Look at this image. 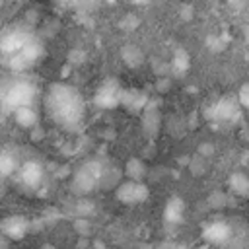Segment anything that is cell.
Instances as JSON below:
<instances>
[{
	"label": "cell",
	"mask_w": 249,
	"mask_h": 249,
	"mask_svg": "<svg viewBox=\"0 0 249 249\" xmlns=\"http://www.w3.org/2000/svg\"><path fill=\"white\" fill-rule=\"evenodd\" d=\"M237 103H239V107H247L249 105V86L247 84H243L241 88H239V93H237Z\"/></svg>",
	"instance_id": "21"
},
{
	"label": "cell",
	"mask_w": 249,
	"mask_h": 249,
	"mask_svg": "<svg viewBox=\"0 0 249 249\" xmlns=\"http://www.w3.org/2000/svg\"><path fill=\"white\" fill-rule=\"evenodd\" d=\"M228 185H230L231 193L237 195V196H247L249 195V179H247L245 171H233L228 179Z\"/></svg>",
	"instance_id": "16"
},
{
	"label": "cell",
	"mask_w": 249,
	"mask_h": 249,
	"mask_svg": "<svg viewBox=\"0 0 249 249\" xmlns=\"http://www.w3.org/2000/svg\"><path fill=\"white\" fill-rule=\"evenodd\" d=\"M41 249H54V247H53V245H51V243H47V245H43V247H41Z\"/></svg>",
	"instance_id": "24"
},
{
	"label": "cell",
	"mask_w": 249,
	"mask_h": 249,
	"mask_svg": "<svg viewBox=\"0 0 249 249\" xmlns=\"http://www.w3.org/2000/svg\"><path fill=\"white\" fill-rule=\"evenodd\" d=\"M148 101H150V99H148V95H146L144 91H138V89H123L121 103H123L126 109L134 111V113H140V111L146 107Z\"/></svg>",
	"instance_id": "13"
},
{
	"label": "cell",
	"mask_w": 249,
	"mask_h": 249,
	"mask_svg": "<svg viewBox=\"0 0 249 249\" xmlns=\"http://www.w3.org/2000/svg\"><path fill=\"white\" fill-rule=\"evenodd\" d=\"M117 198L123 202V204H140L148 198L150 191L144 183H136V181H123L117 185V191H115Z\"/></svg>",
	"instance_id": "7"
},
{
	"label": "cell",
	"mask_w": 249,
	"mask_h": 249,
	"mask_svg": "<svg viewBox=\"0 0 249 249\" xmlns=\"http://www.w3.org/2000/svg\"><path fill=\"white\" fill-rule=\"evenodd\" d=\"M45 107L51 115V119L66 128V130H78L84 123L86 115V103L82 93L68 86V84H53L45 95Z\"/></svg>",
	"instance_id": "1"
},
{
	"label": "cell",
	"mask_w": 249,
	"mask_h": 249,
	"mask_svg": "<svg viewBox=\"0 0 249 249\" xmlns=\"http://www.w3.org/2000/svg\"><path fill=\"white\" fill-rule=\"evenodd\" d=\"M123 56L126 58V62H128L130 66H134V64H138V62L142 60V53H140L136 47H132V45H126V47L123 49Z\"/></svg>",
	"instance_id": "20"
},
{
	"label": "cell",
	"mask_w": 249,
	"mask_h": 249,
	"mask_svg": "<svg viewBox=\"0 0 249 249\" xmlns=\"http://www.w3.org/2000/svg\"><path fill=\"white\" fill-rule=\"evenodd\" d=\"M185 216V200L181 196H171L163 208V218L169 224H179L183 222Z\"/></svg>",
	"instance_id": "14"
},
{
	"label": "cell",
	"mask_w": 249,
	"mask_h": 249,
	"mask_svg": "<svg viewBox=\"0 0 249 249\" xmlns=\"http://www.w3.org/2000/svg\"><path fill=\"white\" fill-rule=\"evenodd\" d=\"M239 111H241V107H239V103H237L235 97H222L214 105H210L204 111V115L210 121L224 123V121H235L237 115H239Z\"/></svg>",
	"instance_id": "5"
},
{
	"label": "cell",
	"mask_w": 249,
	"mask_h": 249,
	"mask_svg": "<svg viewBox=\"0 0 249 249\" xmlns=\"http://www.w3.org/2000/svg\"><path fill=\"white\" fill-rule=\"evenodd\" d=\"M76 230H78L82 235H86V233L89 231V222H86L84 218H78V220H76Z\"/></svg>",
	"instance_id": "22"
},
{
	"label": "cell",
	"mask_w": 249,
	"mask_h": 249,
	"mask_svg": "<svg viewBox=\"0 0 249 249\" xmlns=\"http://www.w3.org/2000/svg\"><path fill=\"white\" fill-rule=\"evenodd\" d=\"M202 237L208 241V243H214V245H226L230 239H231V228L222 222V220H216L212 224H208L204 230H202Z\"/></svg>",
	"instance_id": "11"
},
{
	"label": "cell",
	"mask_w": 249,
	"mask_h": 249,
	"mask_svg": "<svg viewBox=\"0 0 249 249\" xmlns=\"http://www.w3.org/2000/svg\"><path fill=\"white\" fill-rule=\"evenodd\" d=\"M18 175V183L25 189H37L41 183H43V177H45V171H43V165L39 161H25L18 167V171L14 173Z\"/></svg>",
	"instance_id": "8"
},
{
	"label": "cell",
	"mask_w": 249,
	"mask_h": 249,
	"mask_svg": "<svg viewBox=\"0 0 249 249\" xmlns=\"http://www.w3.org/2000/svg\"><path fill=\"white\" fill-rule=\"evenodd\" d=\"M198 154H202V156H210V154H212V146H210V144L200 146V148H198Z\"/></svg>",
	"instance_id": "23"
},
{
	"label": "cell",
	"mask_w": 249,
	"mask_h": 249,
	"mask_svg": "<svg viewBox=\"0 0 249 249\" xmlns=\"http://www.w3.org/2000/svg\"><path fill=\"white\" fill-rule=\"evenodd\" d=\"M29 226L31 222L21 216V214H12V216H6L0 220V233L8 239H23L25 233L29 231Z\"/></svg>",
	"instance_id": "9"
},
{
	"label": "cell",
	"mask_w": 249,
	"mask_h": 249,
	"mask_svg": "<svg viewBox=\"0 0 249 249\" xmlns=\"http://www.w3.org/2000/svg\"><path fill=\"white\" fill-rule=\"evenodd\" d=\"M35 88L27 80H12L0 86V103L8 111H16L19 107H33Z\"/></svg>",
	"instance_id": "2"
},
{
	"label": "cell",
	"mask_w": 249,
	"mask_h": 249,
	"mask_svg": "<svg viewBox=\"0 0 249 249\" xmlns=\"http://www.w3.org/2000/svg\"><path fill=\"white\" fill-rule=\"evenodd\" d=\"M124 173L128 175L130 181L140 183V179L146 175V165H144V161L140 158H130L126 161V165H124Z\"/></svg>",
	"instance_id": "18"
},
{
	"label": "cell",
	"mask_w": 249,
	"mask_h": 249,
	"mask_svg": "<svg viewBox=\"0 0 249 249\" xmlns=\"http://www.w3.org/2000/svg\"><path fill=\"white\" fill-rule=\"evenodd\" d=\"M41 54H43L41 43L31 37V39L27 41V45H25L18 54H14V56H10V58H6V60H8V66H10V68H14V70H25V68L33 66Z\"/></svg>",
	"instance_id": "6"
},
{
	"label": "cell",
	"mask_w": 249,
	"mask_h": 249,
	"mask_svg": "<svg viewBox=\"0 0 249 249\" xmlns=\"http://www.w3.org/2000/svg\"><path fill=\"white\" fill-rule=\"evenodd\" d=\"M121 95H123V88L115 78H107L95 91L93 95V103L97 107L103 109H113L121 103Z\"/></svg>",
	"instance_id": "4"
},
{
	"label": "cell",
	"mask_w": 249,
	"mask_h": 249,
	"mask_svg": "<svg viewBox=\"0 0 249 249\" xmlns=\"http://www.w3.org/2000/svg\"><path fill=\"white\" fill-rule=\"evenodd\" d=\"M14 119L21 128H33L37 124V113L33 107H19L14 111Z\"/></svg>",
	"instance_id": "17"
},
{
	"label": "cell",
	"mask_w": 249,
	"mask_h": 249,
	"mask_svg": "<svg viewBox=\"0 0 249 249\" xmlns=\"http://www.w3.org/2000/svg\"><path fill=\"white\" fill-rule=\"evenodd\" d=\"M103 171H105V167L99 160H89V161L82 163L78 167V171L74 173V177H72V189L80 195H86V193L93 191L95 187L101 185Z\"/></svg>",
	"instance_id": "3"
},
{
	"label": "cell",
	"mask_w": 249,
	"mask_h": 249,
	"mask_svg": "<svg viewBox=\"0 0 249 249\" xmlns=\"http://www.w3.org/2000/svg\"><path fill=\"white\" fill-rule=\"evenodd\" d=\"M29 39H31V35L25 33V31H8V33L0 39V53H2L6 58H10V56L18 54V53L27 45Z\"/></svg>",
	"instance_id": "10"
},
{
	"label": "cell",
	"mask_w": 249,
	"mask_h": 249,
	"mask_svg": "<svg viewBox=\"0 0 249 249\" xmlns=\"http://www.w3.org/2000/svg\"><path fill=\"white\" fill-rule=\"evenodd\" d=\"M18 171V158L12 150H2L0 152V183L8 177H12Z\"/></svg>",
	"instance_id": "15"
},
{
	"label": "cell",
	"mask_w": 249,
	"mask_h": 249,
	"mask_svg": "<svg viewBox=\"0 0 249 249\" xmlns=\"http://www.w3.org/2000/svg\"><path fill=\"white\" fill-rule=\"evenodd\" d=\"M189 64H191V56L185 49H177L173 53V58H171V70L175 74H183L189 70Z\"/></svg>",
	"instance_id": "19"
},
{
	"label": "cell",
	"mask_w": 249,
	"mask_h": 249,
	"mask_svg": "<svg viewBox=\"0 0 249 249\" xmlns=\"http://www.w3.org/2000/svg\"><path fill=\"white\" fill-rule=\"evenodd\" d=\"M142 123H144V132H146L148 136H156V134H158V128H160L161 119H160L158 107H156L152 101H148L146 107L142 109Z\"/></svg>",
	"instance_id": "12"
}]
</instances>
